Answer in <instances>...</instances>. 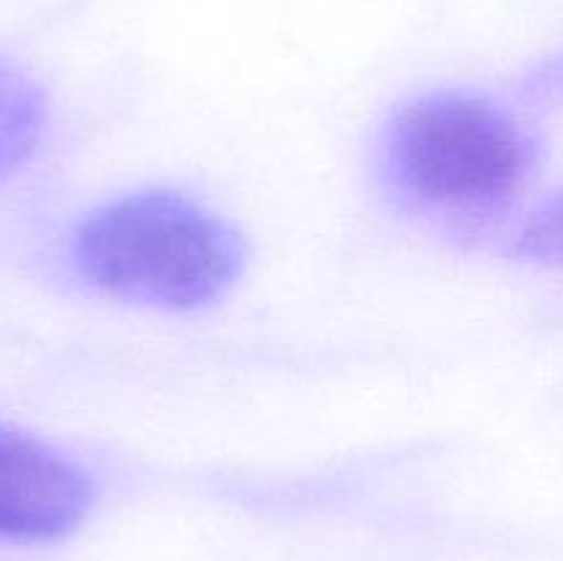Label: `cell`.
Instances as JSON below:
<instances>
[{
	"label": "cell",
	"instance_id": "277c9868",
	"mask_svg": "<svg viewBox=\"0 0 563 561\" xmlns=\"http://www.w3.org/2000/svg\"><path fill=\"white\" fill-rule=\"evenodd\" d=\"M44 121V94L25 75L0 66V182L36 152Z\"/></svg>",
	"mask_w": 563,
	"mask_h": 561
},
{
	"label": "cell",
	"instance_id": "5b68a950",
	"mask_svg": "<svg viewBox=\"0 0 563 561\" xmlns=\"http://www.w3.org/2000/svg\"><path fill=\"white\" fill-rule=\"evenodd\" d=\"M511 253L526 262L563 267V193L533 209L511 237Z\"/></svg>",
	"mask_w": 563,
	"mask_h": 561
},
{
	"label": "cell",
	"instance_id": "7a4b0ae2",
	"mask_svg": "<svg viewBox=\"0 0 563 561\" xmlns=\"http://www.w3.org/2000/svg\"><path fill=\"white\" fill-rule=\"evenodd\" d=\"M533 157V141L504 108L476 94L434 91L396 110L379 163L416 209L476 218L517 196Z\"/></svg>",
	"mask_w": 563,
	"mask_h": 561
},
{
	"label": "cell",
	"instance_id": "3957f363",
	"mask_svg": "<svg viewBox=\"0 0 563 561\" xmlns=\"http://www.w3.org/2000/svg\"><path fill=\"white\" fill-rule=\"evenodd\" d=\"M93 506V482L55 446L0 427V539L53 542L75 531Z\"/></svg>",
	"mask_w": 563,
	"mask_h": 561
},
{
	"label": "cell",
	"instance_id": "6da1fadb",
	"mask_svg": "<svg viewBox=\"0 0 563 561\" xmlns=\"http://www.w3.org/2000/svg\"><path fill=\"white\" fill-rule=\"evenodd\" d=\"M77 275L102 295L165 311H196L236 284L240 234L201 204L168 190L121 196L71 234Z\"/></svg>",
	"mask_w": 563,
	"mask_h": 561
}]
</instances>
